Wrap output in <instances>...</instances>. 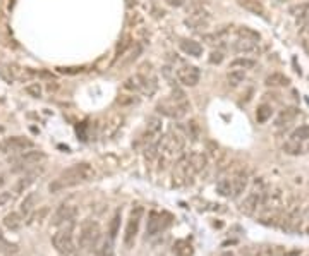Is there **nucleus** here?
Returning a JSON list of instances; mask_svg holds the SVG:
<instances>
[{
  "instance_id": "50",
  "label": "nucleus",
  "mask_w": 309,
  "mask_h": 256,
  "mask_svg": "<svg viewBox=\"0 0 309 256\" xmlns=\"http://www.w3.org/2000/svg\"><path fill=\"white\" fill-rule=\"evenodd\" d=\"M280 2H287V0H280Z\"/></svg>"
},
{
  "instance_id": "40",
  "label": "nucleus",
  "mask_w": 309,
  "mask_h": 256,
  "mask_svg": "<svg viewBox=\"0 0 309 256\" xmlns=\"http://www.w3.org/2000/svg\"><path fill=\"white\" fill-rule=\"evenodd\" d=\"M300 229L306 230L309 234V205L306 206V210L302 211V223H300Z\"/></svg>"
},
{
  "instance_id": "18",
  "label": "nucleus",
  "mask_w": 309,
  "mask_h": 256,
  "mask_svg": "<svg viewBox=\"0 0 309 256\" xmlns=\"http://www.w3.org/2000/svg\"><path fill=\"white\" fill-rule=\"evenodd\" d=\"M237 54H244V55H252V54H259V45L258 42H252V40H246V38H237V42H234L232 45Z\"/></svg>"
},
{
  "instance_id": "11",
  "label": "nucleus",
  "mask_w": 309,
  "mask_h": 256,
  "mask_svg": "<svg viewBox=\"0 0 309 256\" xmlns=\"http://www.w3.org/2000/svg\"><path fill=\"white\" fill-rule=\"evenodd\" d=\"M35 148V143L28 139L26 136H11L0 141V151L6 155H18Z\"/></svg>"
},
{
  "instance_id": "6",
  "label": "nucleus",
  "mask_w": 309,
  "mask_h": 256,
  "mask_svg": "<svg viewBox=\"0 0 309 256\" xmlns=\"http://www.w3.org/2000/svg\"><path fill=\"white\" fill-rule=\"evenodd\" d=\"M126 90L132 91V93H144V95H153L156 90V79L153 76H146L143 73H138L131 78L126 79L124 83Z\"/></svg>"
},
{
  "instance_id": "45",
  "label": "nucleus",
  "mask_w": 309,
  "mask_h": 256,
  "mask_svg": "<svg viewBox=\"0 0 309 256\" xmlns=\"http://www.w3.org/2000/svg\"><path fill=\"white\" fill-rule=\"evenodd\" d=\"M222 256H235V254L234 253H223Z\"/></svg>"
},
{
  "instance_id": "41",
  "label": "nucleus",
  "mask_w": 309,
  "mask_h": 256,
  "mask_svg": "<svg viewBox=\"0 0 309 256\" xmlns=\"http://www.w3.org/2000/svg\"><path fill=\"white\" fill-rule=\"evenodd\" d=\"M114 254V249H112V241L107 239L103 241V246H102V256H112Z\"/></svg>"
},
{
  "instance_id": "21",
  "label": "nucleus",
  "mask_w": 309,
  "mask_h": 256,
  "mask_svg": "<svg viewBox=\"0 0 309 256\" xmlns=\"http://www.w3.org/2000/svg\"><path fill=\"white\" fill-rule=\"evenodd\" d=\"M180 50L186 55H191V57H201L203 45L199 42H194V40H182L180 42Z\"/></svg>"
},
{
  "instance_id": "17",
  "label": "nucleus",
  "mask_w": 309,
  "mask_h": 256,
  "mask_svg": "<svg viewBox=\"0 0 309 256\" xmlns=\"http://www.w3.org/2000/svg\"><path fill=\"white\" fill-rule=\"evenodd\" d=\"M43 174V169H33L31 172H26V174L23 175L21 179H19L18 182H16V187H14V193L19 194V193H24V191L28 189V187L33 184L36 179L40 177V175Z\"/></svg>"
},
{
  "instance_id": "39",
  "label": "nucleus",
  "mask_w": 309,
  "mask_h": 256,
  "mask_svg": "<svg viewBox=\"0 0 309 256\" xmlns=\"http://www.w3.org/2000/svg\"><path fill=\"white\" fill-rule=\"evenodd\" d=\"M223 59H225V55H223V52L222 50H213L210 54V57H208V62L210 64H216V66H218V64H222L223 62Z\"/></svg>"
},
{
  "instance_id": "42",
  "label": "nucleus",
  "mask_w": 309,
  "mask_h": 256,
  "mask_svg": "<svg viewBox=\"0 0 309 256\" xmlns=\"http://www.w3.org/2000/svg\"><path fill=\"white\" fill-rule=\"evenodd\" d=\"M129 45H131L129 38H124V40H122V45H119V47H117V57H119V55H122V54H124V52H126V49H127V47H129Z\"/></svg>"
},
{
  "instance_id": "12",
  "label": "nucleus",
  "mask_w": 309,
  "mask_h": 256,
  "mask_svg": "<svg viewBox=\"0 0 309 256\" xmlns=\"http://www.w3.org/2000/svg\"><path fill=\"white\" fill-rule=\"evenodd\" d=\"M162 129H163V122L158 115H151V117H148L146 129H144V136H143L144 143H146L148 146L158 145V139H160V136H162Z\"/></svg>"
},
{
  "instance_id": "33",
  "label": "nucleus",
  "mask_w": 309,
  "mask_h": 256,
  "mask_svg": "<svg viewBox=\"0 0 309 256\" xmlns=\"http://www.w3.org/2000/svg\"><path fill=\"white\" fill-rule=\"evenodd\" d=\"M237 37L239 38H246V40H252V42H259L261 35H259L258 31L252 30V28H249V26H240V28H237Z\"/></svg>"
},
{
  "instance_id": "48",
  "label": "nucleus",
  "mask_w": 309,
  "mask_h": 256,
  "mask_svg": "<svg viewBox=\"0 0 309 256\" xmlns=\"http://www.w3.org/2000/svg\"><path fill=\"white\" fill-rule=\"evenodd\" d=\"M306 148H307V151H309V139H307V146Z\"/></svg>"
},
{
  "instance_id": "47",
  "label": "nucleus",
  "mask_w": 309,
  "mask_h": 256,
  "mask_svg": "<svg viewBox=\"0 0 309 256\" xmlns=\"http://www.w3.org/2000/svg\"><path fill=\"white\" fill-rule=\"evenodd\" d=\"M127 6H129V7L132 6V0H127Z\"/></svg>"
},
{
  "instance_id": "22",
  "label": "nucleus",
  "mask_w": 309,
  "mask_h": 256,
  "mask_svg": "<svg viewBox=\"0 0 309 256\" xmlns=\"http://www.w3.org/2000/svg\"><path fill=\"white\" fill-rule=\"evenodd\" d=\"M264 85L271 86V88H283V86L290 85V79H288V76L282 74V73H271L264 78Z\"/></svg>"
},
{
  "instance_id": "27",
  "label": "nucleus",
  "mask_w": 309,
  "mask_h": 256,
  "mask_svg": "<svg viewBox=\"0 0 309 256\" xmlns=\"http://www.w3.org/2000/svg\"><path fill=\"white\" fill-rule=\"evenodd\" d=\"M174 256H194V247L189 241H177L174 244Z\"/></svg>"
},
{
  "instance_id": "14",
  "label": "nucleus",
  "mask_w": 309,
  "mask_h": 256,
  "mask_svg": "<svg viewBox=\"0 0 309 256\" xmlns=\"http://www.w3.org/2000/svg\"><path fill=\"white\" fill-rule=\"evenodd\" d=\"M167 215L158 213V211H151L148 215V223H146V234L148 235H156L162 230H165L170 223V220H165Z\"/></svg>"
},
{
  "instance_id": "19",
  "label": "nucleus",
  "mask_w": 309,
  "mask_h": 256,
  "mask_svg": "<svg viewBox=\"0 0 309 256\" xmlns=\"http://www.w3.org/2000/svg\"><path fill=\"white\" fill-rule=\"evenodd\" d=\"M297 115H299V109H295V107H287V109H283L278 115H276L275 126L276 127H285L290 122H294Z\"/></svg>"
},
{
  "instance_id": "38",
  "label": "nucleus",
  "mask_w": 309,
  "mask_h": 256,
  "mask_svg": "<svg viewBox=\"0 0 309 256\" xmlns=\"http://www.w3.org/2000/svg\"><path fill=\"white\" fill-rule=\"evenodd\" d=\"M186 131H187V134H189V138H191V139H194V141L199 138V127H198V124H196L194 121L187 122Z\"/></svg>"
},
{
  "instance_id": "44",
  "label": "nucleus",
  "mask_w": 309,
  "mask_h": 256,
  "mask_svg": "<svg viewBox=\"0 0 309 256\" xmlns=\"http://www.w3.org/2000/svg\"><path fill=\"white\" fill-rule=\"evenodd\" d=\"M285 256H300V251H299V249L288 251V253H285Z\"/></svg>"
},
{
  "instance_id": "30",
  "label": "nucleus",
  "mask_w": 309,
  "mask_h": 256,
  "mask_svg": "<svg viewBox=\"0 0 309 256\" xmlns=\"http://www.w3.org/2000/svg\"><path fill=\"white\" fill-rule=\"evenodd\" d=\"M244 79H246V71L230 69V71H228V74H227V81H228V85H230L232 88L242 85Z\"/></svg>"
},
{
  "instance_id": "16",
  "label": "nucleus",
  "mask_w": 309,
  "mask_h": 256,
  "mask_svg": "<svg viewBox=\"0 0 309 256\" xmlns=\"http://www.w3.org/2000/svg\"><path fill=\"white\" fill-rule=\"evenodd\" d=\"M78 213V208L72 206V205H67V203H62L54 213V218H52V223L54 225H60V223H67V222H72Z\"/></svg>"
},
{
  "instance_id": "3",
  "label": "nucleus",
  "mask_w": 309,
  "mask_h": 256,
  "mask_svg": "<svg viewBox=\"0 0 309 256\" xmlns=\"http://www.w3.org/2000/svg\"><path fill=\"white\" fill-rule=\"evenodd\" d=\"M52 244L60 256H78V244L72 237V222L67 223L66 229H60L52 237Z\"/></svg>"
},
{
  "instance_id": "43",
  "label": "nucleus",
  "mask_w": 309,
  "mask_h": 256,
  "mask_svg": "<svg viewBox=\"0 0 309 256\" xmlns=\"http://www.w3.org/2000/svg\"><path fill=\"white\" fill-rule=\"evenodd\" d=\"M184 2H186V0H167V4H168V6H174V7L182 6Z\"/></svg>"
},
{
  "instance_id": "7",
  "label": "nucleus",
  "mask_w": 309,
  "mask_h": 256,
  "mask_svg": "<svg viewBox=\"0 0 309 256\" xmlns=\"http://www.w3.org/2000/svg\"><path fill=\"white\" fill-rule=\"evenodd\" d=\"M156 110L168 119L179 121V119H182L184 115H187V112H189V102H187V100L168 98V100L160 102L158 105H156Z\"/></svg>"
},
{
  "instance_id": "36",
  "label": "nucleus",
  "mask_w": 309,
  "mask_h": 256,
  "mask_svg": "<svg viewBox=\"0 0 309 256\" xmlns=\"http://www.w3.org/2000/svg\"><path fill=\"white\" fill-rule=\"evenodd\" d=\"M48 211H50V210H48L47 206H43V208H40V210H36L35 213L30 217V220H28V223H30V225H33V223H36V222H38V223H42V220L47 217V215H48Z\"/></svg>"
},
{
  "instance_id": "28",
  "label": "nucleus",
  "mask_w": 309,
  "mask_h": 256,
  "mask_svg": "<svg viewBox=\"0 0 309 256\" xmlns=\"http://www.w3.org/2000/svg\"><path fill=\"white\" fill-rule=\"evenodd\" d=\"M282 150H283V153L292 155V157H297V155L302 153V143L295 141V139L290 138V139H287V141L283 143Z\"/></svg>"
},
{
  "instance_id": "26",
  "label": "nucleus",
  "mask_w": 309,
  "mask_h": 256,
  "mask_svg": "<svg viewBox=\"0 0 309 256\" xmlns=\"http://www.w3.org/2000/svg\"><path fill=\"white\" fill-rule=\"evenodd\" d=\"M256 66V61L251 57H237L230 62V69H237V71H249Z\"/></svg>"
},
{
  "instance_id": "2",
  "label": "nucleus",
  "mask_w": 309,
  "mask_h": 256,
  "mask_svg": "<svg viewBox=\"0 0 309 256\" xmlns=\"http://www.w3.org/2000/svg\"><path fill=\"white\" fill-rule=\"evenodd\" d=\"M160 148V155L163 160H179L182 157V150H184V138L182 134L177 131H170L168 134H165L162 138V141L156 145Z\"/></svg>"
},
{
  "instance_id": "23",
  "label": "nucleus",
  "mask_w": 309,
  "mask_h": 256,
  "mask_svg": "<svg viewBox=\"0 0 309 256\" xmlns=\"http://www.w3.org/2000/svg\"><path fill=\"white\" fill-rule=\"evenodd\" d=\"M239 6L244 7L246 11H249L251 14L266 18V9H264V6L259 0H239Z\"/></svg>"
},
{
  "instance_id": "25",
  "label": "nucleus",
  "mask_w": 309,
  "mask_h": 256,
  "mask_svg": "<svg viewBox=\"0 0 309 256\" xmlns=\"http://www.w3.org/2000/svg\"><path fill=\"white\" fill-rule=\"evenodd\" d=\"M38 193H30L26 196V198L21 201V206H19V213L23 215V217H28V215L33 211V208L36 206V203H38Z\"/></svg>"
},
{
  "instance_id": "13",
  "label": "nucleus",
  "mask_w": 309,
  "mask_h": 256,
  "mask_svg": "<svg viewBox=\"0 0 309 256\" xmlns=\"http://www.w3.org/2000/svg\"><path fill=\"white\" fill-rule=\"evenodd\" d=\"M177 79L180 83H182L184 86H196L199 83V79H201V71L198 69L196 66H191V64H184V66H180L177 71Z\"/></svg>"
},
{
  "instance_id": "29",
  "label": "nucleus",
  "mask_w": 309,
  "mask_h": 256,
  "mask_svg": "<svg viewBox=\"0 0 309 256\" xmlns=\"http://www.w3.org/2000/svg\"><path fill=\"white\" fill-rule=\"evenodd\" d=\"M271 115H273V107L268 105V103H263V105H259L258 110H256V121L259 124H264L270 121Z\"/></svg>"
},
{
  "instance_id": "20",
  "label": "nucleus",
  "mask_w": 309,
  "mask_h": 256,
  "mask_svg": "<svg viewBox=\"0 0 309 256\" xmlns=\"http://www.w3.org/2000/svg\"><path fill=\"white\" fill-rule=\"evenodd\" d=\"M23 218L24 217L21 213H18V211H11V213H7L6 217H4L2 223H4V227H6L7 230L16 232V230H19L23 227Z\"/></svg>"
},
{
  "instance_id": "1",
  "label": "nucleus",
  "mask_w": 309,
  "mask_h": 256,
  "mask_svg": "<svg viewBox=\"0 0 309 256\" xmlns=\"http://www.w3.org/2000/svg\"><path fill=\"white\" fill-rule=\"evenodd\" d=\"M96 177V172L93 169V165L86 162L76 163V165L69 167L60 174L59 179H55L54 182L48 186V191L50 193H59L62 189H67V187H74L79 186V184L90 182Z\"/></svg>"
},
{
  "instance_id": "8",
  "label": "nucleus",
  "mask_w": 309,
  "mask_h": 256,
  "mask_svg": "<svg viewBox=\"0 0 309 256\" xmlns=\"http://www.w3.org/2000/svg\"><path fill=\"white\" fill-rule=\"evenodd\" d=\"M187 14L189 16H187L186 23L192 28V30H201V28H206L208 23H210V18H211V11L201 2L191 4V7L187 9Z\"/></svg>"
},
{
  "instance_id": "34",
  "label": "nucleus",
  "mask_w": 309,
  "mask_h": 256,
  "mask_svg": "<svg viewBox=\"0 0 309 256\" xmlns=\"http://www.w3.org/2000/svg\"><path fill=\"white\" fill-rule=\"evenodd\" d=\"M292 139H295V141H307L309 139V126H300L297 129L294 131V133L290 134Z\"/></svg>"
},
{
  "instance_id": "15",
  "label": "nucleus",
  "mask_w": 309,
  "mask_h": 256,
  "mask_svg": "<svg viewBox=\"0 0 309 256\" xmlns=\"http://www.w3.org/2000/svg\"><path fill=\"white\" fill-rule=\"evenodd\" d=\"M230 184H232V198L235 199L239 196H242L244 191L247 189V186H249V175L244 170L235 172V174L230 175Z\"/></svg>"
},
{
  "instance_id": "37",
  "label": "nucleus",
  "mask_w": 309,
  "mask_h": 256,
  "mask_svg": "<svg viewBox=\"0 0 309 256\" xmlns=\"http://www.w3.org/2000/svg\"><path fill=\"white\" fill-rule=\"evenodd\" d=\"M24 91H26L30 97L33 98H40L42 97V86H40V83H30L26 88H24Z\"/></svg>"
},
{
  "instance_id": "46",
  "label": "nucleus",
  "mask_w": 309,
  "mask_h": 256,
  "mask_svg": "<svg viewBox=\"0 0 309 256\" xmlns=\"http://www.w3.org/2000/svg\"><path fill=\"white\" fill-rule=\"evenodd\" d=\"M4 131H6V129H4V126H2V124H0V134H2Z\"/></svg>"
},
{
  "instance_id": "9",
  "label": "nucleus",
  "mask_w": 309,
  "mask_h": 256,
  "mask_svg": "<svg viewBox=\"0 0 309 256\" xmlns=\"http://www.w3.org/2000/svg\"><path fill=\"white\" fill-rule=\"evenodd\" d=\"M98 241H100V225L93 222V220H84L81 223V229H79L78 246L83 247V249H88V247H93Z\"/></svg>"
},
{
  "instance_id": "32",
  "label": "nucleus",
  "mask_w": 309,
  "mask_h": 256,
  "mask_svg": "<svg viewBox=\"0 0 309 256\" xmlns=\"http://www.w3.org/2000/svg\"><path fill=\"white\" fill-rule=\"evenodd\" d=\"M216 193L223 198H232V184H230V177H222L218 182H216Z\"/></svg>"
},
{
  "instance_id": "35",
  "label": "nucleus",
  "mask_w": 309,
  "mask_h": 256,
  "mask_svg": "<svg viewBox=\"0 0 309 256\" xmlns=\"http://www.w3.org/2000/svg\"><path fill=\"white\" fill-rule=\"evenodd\" d=\"M299 40H300V47H302V50L309 55V25L300 28Z\"/></svg>"
},
{
  "instance_id": "49",
  "label": "nucleus",
  "mask_w": 309,
  "mask_h": 256,
  "mask_svg": "<svg viewBox=\"0 0 309 256\" xmlns=\"http://www.w3.org/2000/svg\"><path fill=\"white\" fill-rule=\"evenodd\" d=\"M0 239H2V230H0Z\"/></svg>"
},
{
  "instance_id": "10",
  "label": "nucleus",
  "mask_w": 309,
  "mask_h": 256,
  "mask_svg": "<svg viewBox=\"0 0 309 256\" xmlns=\"http://www.w3.org/2000/svg\"><path fill=\"white\" fill-rule=\"evenodd\" d=\"M143 217H144V208L141 205H136L131 210L129 220H127V225H126V234H124V244H126L127 247H131L132 244H134Z\"/></svg>"
},
{
  "instance_id": "31",
  "label": "nucleus",
  "mask_w": 309,
  "mask_h": 256,
  "mask_svg": "<svg viewBox=\"0 0 309 256\" xmlns=\"http://www.w3.org/2000/svg\"><path fill=\"white\" fill-rule=\"evenodd\" d=\"M120 211H115L114 217L110 218V222H108V239L110 241H114L115 237H117L119 234V229H120Z\"/></svg>"
},
{
  "instance_id": "4",
  "label": "nucleus",
  "mask_w": 309,
  "mask_h": 256,
  "mask_svg": "<svg viewBox=\"0 0 309 256\" xmlns=\"http://www.w3.org/2000/svg\"><path fill=\"white\" fill-rule=\"evenodd\" d=\"M43 160H45V153L31 148V150H28V151L14 155V157L9 160V163L12 165V172H23V170L31 169V167L40 165Z\"/></svg>"
},
{
  "instance_id": "24",
  "label": "nucleus",
  "mask_w": 309,
  "mask_h": 256,
  "mask_svg": "<svg viewBox=\"0 0 309 256\" xmlns=\"http://www.w3.org/2000/svg\"><path fill=\"white\" fill-rule=\"evenodd\" d=\"M187 160H189V165L194 174H199V172L206 169V165H208V158H206V155H203V153H191V155H187Z\"/></svg>"
},
{
  "instance_id": "5",
  "label": "nucleus",
  "mask_w": 309,
  "mask_h": 256,
  "mask_svg": "<svg viewBox=\"0 0 309 256\" xmlns=\"http://www.w3.org/2000/svg\"><path fill=\"white\" fill-rule=\"evenodd\" d=\"M266 191H268L266 184L263 181H256V187L244 198L242 205H240V211H242L244 215H254L256 211L261 208L264 196H266Z\"/></svg>"
}]
</instances>
